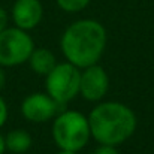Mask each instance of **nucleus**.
<instances>
[{
  "instance_id": "obj_13",
  "label": "nucleus",
  "mask_w": 154,
  "mask_h": 154,
  "mask_svg": "<svg viewBox=\"0 0 154 154\" xmlns=\"http://www.w3.org/2000/svg\"><path fill=\"white\" fill-rule=\"evenodd\" d=\"M93 154H118V153H117V150H115L112 145H102V147H99Z\"/></svg>"
},
{
  "instance_id": "obj_6",
  "label": "nucleus",
  "mask_w": 154,
  "mask_h": 154,
  "mask_svg": "<svg viewBox=\"0 0 154 154\" xmlns=\"http://www.w3.org/2000/svg\"><path fill=\"white\" fill-rule=\"evenodd\" d=\"M58 105H61V103H57L51 96L36 93V94L29 96L23 102L21 111L27 120L41 123V121L50 120L51 117L55 115V112L58 111Z\"/></svg>"
},
{
  "instance_id": "obj_14",
  "label": "nucleus",
  "mask_w": 154,
  "mask_h": 154,
  "mask_svg": "<svg viewBox=\"0 0 154 154\" xmlns=\"http://www.w3.org/2000/svg\"><path fill=\"white\" fill-rule=\"evenodd\" d=\"M6 24H8V14L3 8H0V33L6 29Z\"/></svg>"
},
{
  "instance_id": "obj_15",
  "label": "nucleus",
  "mask_w": 154,
  "mask_h": 154,
  "mask_svg": "<svg viewBox=\"0 0 154 154\" xmlns=\"http://www.w3.org/2000/svg\"><path fill=\"white\" fill-rule=\"evenodd\" d=\"M5 150H6V145H5V138L0 135V154L5 153Z\"/></svg>"
},
{
  "instance_id": "obj_2",
  "label": "nucleus",
  "mask_w": 154,
  "mask_h": 154,
  "mask_svg": "<svg viewBox=\"0 0 154 154\" xmlns=\"http://www.w3.org/2000/svg\"><path fill=\"white\" fill-rule=\"evenodd\" d=\"M88 126L97 142L114 147L124 142L135 132L136 117L123 103L106 102L90 112Z\"/></svg>"
},
{
  "instance_id": "obj_3",
  "label": "nucleus",
  "mask_w": 154,
  "mask_h": 154,
  "mask_svg": "<svg viewBox=\"0 0 154 154\" xmlns=\"http://www.w3.org/2000/svg\"><path fill=\"white\" fill-rule=\"evenodd\" d=\"M90 135L88 120L76 111H66L60 114L52 126L54 141L61 150H81L87 144Z\"/></svg>"
},
{
  "instance_id": "obj_9",
  "label": "nucleus",
  "mask_w": 154,
  "mask_h": 154,
  "mask_svg": "<svg viewBox=\"0 0 154 154\" xmlns=\"http://www.w3.org/2000/svg\"><path fill=\"white\" fill-rule=\"evenodd\" d=\"M30 66L36 73L48 75L55 67V57L48 50H36L30 55Z\"/></svg>"
},
{
  "instance_id": "obj_10",
  "label": "nucleus",
  "mask_w": 154,
  "mask_h": 154,
  "mask_svg": "<svg viewBox=\"0 0 154 154\" xmlns=\"http://www.w3.org/2000/svg\"><path fill=\"white\" fill-rule=\"evenodd\" d=\"M5 145L9 151L15 154L26 153L32 147V136L26 130H12L5 138Z\"/></svg>"
},
{
  "instance_id": "obj_16",
  "label": "nucleus",
  "mask_w": 154,
  "mask_h": 154,
  "mask_svg": "<svg viewBox=\"0 0 154 154\" xmlns=\"http://www.w3.org/2000/svg\"><path fill=\"white\" fill-rule=\"evenodd\" d=\"M5 79H6V78H5V72L0 69V90H2L3 85H5Z\"/></svg>"
},
{
  "instance_id": "obj_5",
  "label": "nucleus",
  "mask_w": 154,
  "mask_h": 154,
  "mask_svg": "<svg viewBox=\"0 0 154 154\" xmlns=\"http://www.w3.org/2000/svg\"><path fill=\"white\" fill-rule=\"evenodd\" d=\"M33 39L21 29H5L0 33V64L17 66L32 55Z\"/></svg>"
},
{
  "instance_id": "obj_7",
  "label": "nucleus",
  "mask_w": 154,
  "mask_h": 154,
  "mask_svg": "<svg viewBox=\"0 0 154 154\" xmlns=\"http://www.w3.org/2000/svg\"><path fill=\"white\" fill-rule=\"evenodd\" d=\"M108 90V75L100 66L93 64L85 67L81 75L79 91L87 100H99L106 94Z\"/></svg>"
},
{
  "instance_id": "obj_1",
  "label": "nucleus",
  "mask_w": 154,
  "mask_h": 154,
  "mask_svg": "<svg viewBox=\"0 0 154 154\" xmlns=\"http://www.w3.org/2000/svg\"><path fill=\"white\" fill-rule=\"evenodd\" d=\"M105 29L94 20H81L73 23L61 38V50L69 63L76 67L96 64L105 50Z\"/></svg>"
},
{
  "instance_id": "obj_8",
  "label": "nucleus",
  "mask_w": 154,
  "mask_h": 154,
  "mask_svg": "<svg viewBox=\"0 0 154 154\" xmlns=\"http://www.w3.org/2000/svg\"><path fill=\"white\" fill-rule=\"evenodd\" d=\"M12 18L18 29L30 30L42 18V5L39 0H17L12 8Z\"/></svg>"
},
{
  "instance_id": "obj_4",
  "label": "nucleus",
  "mask_w": 154,
  "mask_h": 154,
  "mask_svg": "<svg viewBox=\"0 0 154 154\" xmlns=\"http://www.w3.org/2000/svg\"><path fill=\"white\" fill-rule=\"evenodd\" d=\"M81 73L72 63L55 64V67L48 73L47 90L57 103L64 105L79 93Z\"/></svg>"
},
{
  "instance_id": "obj_11",
  "label": "nucleus",
  "mask_w": 154,
  "mask_h": 154,
  "mask_svg": "<svg viewBox=\"0 0 154 154\" xmlns=\"http://www.w3.org/2000/svg\"><path fill=\"white\" fill-rule=\"evenodd\" d=\"M57 3L66 12H78L84 9L90 3V0H57Z\"/></svg>"
},
{
  "instance_id": "obj_17",
  "label": "nucleus",
  "mask_w": 154,
  "mask_h": 154,
  "mask_svg": "<svg viewBox=\"0 0 154 154\" xmlns=\"http://www.w3.org/2000/svg\"><path fill=\"white\" fill-rule=\"evenodd\" d=\"M58 154H76V151H69V150H61Z\"/></svg>"
},
{
  "instance_id": "obj_12",
  "label": "nucleus",
  "mask_w": 154,
  "mask_h": 154,
  "mask_svg": "<svg viewBox=\"0 0 154 154\" xmlns=\"http://www.w3.org/2000/svg\"><path fill=\"white\" fill-rule=\"evenodd\" d=\"M6 118H8V106L3 100V97L0 96V127L6 123Z\"/></svg>"
}]
</instances>
